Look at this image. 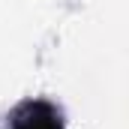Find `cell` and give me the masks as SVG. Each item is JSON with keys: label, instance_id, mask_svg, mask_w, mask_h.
Wrapping results in <instances>:
<instances>
[{"label": "cell", "instance_id": "6da1fadb", "mask_svg": "<svg viewBox=\"0 0 129 129\" xmlns=\"http://www.w3.org/2000/svg\"><path fill=\"white\" fill-rule=\"evenodd\" d=\"M9 129H63V120L54 105L36 99V102H24L15 108Z\"/></svg>", "mask_w": 129, "mask_h": 129}]
</instances>
